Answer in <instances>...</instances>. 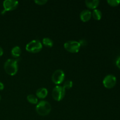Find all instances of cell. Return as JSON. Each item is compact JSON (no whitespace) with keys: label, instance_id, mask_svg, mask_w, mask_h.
Listing matches in <instances>:
<instances>
[{"label":"cell","instance_id":"5","mask_svg":"<svg viewBox=\"0 0 120 120\" xmlns=\"http://www.w3.org/2000/svg\"><path fill=\"white\" fill-rule=\"evenodd\" d=\"M66 94V90L63 86L57 85L53 88L52 93L53 98L57 101L62 100Z\"/></svg>","mask_w":120,"mask_h":120},{"label":"cell","instance_id":"4","mask_svg":"<svg viewBox=\"0 0 120 120\" xmlns=\"http://www.w3.org/2000/svg\"><path fill=\"white\" fill-rule=\"evenodd\" d=\"M64 48L69 52L71 53H76L79 52L81 46L78 41H69L64 43Z\"/></svg>","mask_w":120,"mask_h":120},{"label":"cell","instance_id":"7","mask_svg":"<svg viewBox=\"0 0 120 120\" xmlns=\"http://www.w3.org/2000/svg\"><path fill=\"white\" fill-rule=\"evenodd\" d=\"M19 2L15 0H5L3 2L4 11L2 14H4L7 11H14L18 7Z\"/></svg>","mask_w":120,"mask_h":120},{"label":"cell","instance_id":"10","mask_svg":"<svg viewBox=\"0 0 120 120\" xmlns=\"http://www.w3.org/2000/svg\"><path fill=\"white\" fill-rule=\"evenodd\" d=\"M48 94V90L46 88L41 87L37 90L36 92V97L39 98L43 99L46 98Z\"/></svg>","mask_w":120,"mask_h":120},{"label":"cell","instance_id":"17","mask_svg":"<svg viewBox=\"0 0 120 120\" xmlns=\"http://www.w3.org/2000/svg\"><path fill=\"white\" fill-rule=\"evenodd\" d=\"M107 3L111 7H117L120 4V0H108Z\"/></svg>","mask_w":120,"mask_h":120},{"label":"cell","instance_id":"20","mask_svg":"<svg viewBox=\"0 0 120 120\" xmlns=\"http://www.w3.org/2000/svg\"><path fill=\"white\" fill-rule=\"evenodd\" d=\"M116 66H117V68H118L120 69V56L119 57H118V58L117 59L116 62Z\"/></svg>","mask_w":120,"mask_h":120},{"label":"cell","instance_id":"6","mask_svg":"<svg viewBox=\"0 0 120 120\" xmlns=\"http://www.w3.org/2000/svg\"><path fill=\"white\" fill-rule=\"evenodd\" d=\"M65 79V73L61 69L55 70L52 76V80L55 84H60L64 82Z\"/></svg>","mask_w":120,"mask_h":120},{"label":"cell","instance_id":"18","mask_svg":"<svg viewBox=\"0 0 120 120\" xmlns=\"http://www.w3.org/2000/svg\"><path fill=\"white\" fill-rule=\"evenodd\" d=\"M35 3L38 5H43L48 2L47 0H35Z\"/></svg>","mask_w":120,"mask_h":120},{"label":"cell","instance_id":"21","mask_svg":"<svg viewBox=\"0 0 120 120\" xmlns=\"http://www.w3.org/2000/svg\"><path fill=\"white\" fill-rule=\"evenodd\" d=\"M4 89V84L2 82H0V91L3 90Z\"/></svg>","mask_w":120,"mask_h":120},{"label":"cell","instance_id":"22","mask_svg":"<svg viewBox=\"0 0 120 120\" xmlns=\"http://www.w3.org/2000/svg\"><path fill=\"white\" fill-rule=\"evenodd\" d=\"M4 54V50L1 46H0V57L2 56Z\"/></svg>","mask_w":120,"mask_h":120},{"label":"cell","instance_id":"23","mask_svg":"<svg viewBox=\"0 0 120 120\" xmlns=\"http://www.w3.org/2000/svg\"><path fill=\"white\" fill-rule=\"evenodd\" d=\"M1 96H0V101H1Z\"/></svg>","mask_w":120,"mask_h":120},{"label":"cell","instance_id":"13","mask_svg":"<svg viewBox=\"0 0 120 120\" xmlns=\"http://www.w3.org/2000/svg\"><path fill=\"white\" fill-rule=\"evenodd\" d=\"M91 16L96 21H100L102 18V12L100 10L98 9H94L91 12Z\"/></svg>","mask_w":120,"mask_h":120},{"label":"cell","instance_id":"15","mask_svg":"<svg viewBox=\"0 0 120 120\" xmlns=\"http://www.w3.org/2000/svg\"><path fill=\"white\" fill-rule=\"evenodd\" d=\"M42 43L46 46H48L49 48H52L53 46V42L51 39L49 38H44L42 40Z\"/></svg>","mask_w":120,"mask_h":120},{"label":"cell","instance_id":"9","mask_svg":"<svg viewBox=\"0 0 120 120\" xmlns=\"http://www.w3.org/2000/svg\"><path fill=\"white\" fill-rule=\"evenodd\" d=\"M91 16V12L89 9H84L82 11L80 14L81 21L83 22H86L90 21Z\"/></svg>","mask_w":120,"mask_h":120},{"label":"cell","instance_id":"12","mask_svg":"<svg viewBox=\"0 0 120 120\" xmlns=\"http://www.w3.org/2000/svg\"><path fill=\"white\" fill-rule=\"evenodd\" d=\"M22 53L21 49L18 46H15L12 49L11 55L14 57H19Z\"/></svg>","mask_w":120,"mask_h":120},{"label":"cell","instance_id":"8","mask_svg":"<svg viewBox=\"0 0 120 120\" xmlns=\"http://www.w3.org/2000/svg\"><path fill=\"white\" fill-rule=\"evenodd\" d=\"M117 83V78L113 75H108L104 78L103 83L104 86L107 89L114 87Z\"/></svg>","mask_w":120,"mask_h":120},{"label":"cell","instance_id":"19","mask_svg":"<svg viewBox=\"0 0 120 120\" xmlns=\"http://www.w3.org/2000/svg\"><path fill=\"white\" fill-rule=\"evenodd\" d=\"M79 43H80V45L81 46H86L87 45V41H86L85 39L80 40V41H79Z\"/></svg>","mask_w":120,"mask_h":120},{"label":"cell","instance_id":"1","mask_svg":"<svg viewBox=\"0 0 120 120\" xmlns=\"http://www.w3.org/2000/svg\"><path fill=\"white\" fill-rule=\"evenodd\" d=\"M4 68L5 72L10 76H15L18 70L17 60L9 59L5 62Z\"/></svg>","mask_w":120,"mask_h":120},{"label":"cell","instance_id":"16","mask_svg":"<svg viewBox=\"0 0 120 120\" xmlns=\"http://www.w3.org/2000/svg\"><path fill=\"white\" fill-rule=\"evenodd\" d=\"M73 87V82L71 80H66L63 83V87L64 89H70Z\"/></svg>","mask_w":120,"mask_h":120},{"label":"cell","instance_id":"2","mask_svg":"<svg viewBox=\"0 0 120 120\" xmlns=\"http://www.w3.org/2000/svg\"><path fill=\"white\" fill-rule=\"evenodd\" d=\"M51 105L47 101L42 100L36 104V111L41 116H46L49 114L51 111Z\"/></svg>","mask_w":120,"mask_h":120},{"label":"cell","instance_id":"14","mask_svg":"<svg viewBox=\"0 0 120 120\" xmlns=\"http://www.w3.org/2000/svg\"><path fill=\"white\" fill-rule=\"evenodd\" d=\"M27 100L29 103L32 104H37L38 103V100L37 97L33 94H29L26 97Z\"/></svg>","mask_w":120,"mask_h":120},{"label":"cell","instance_id":"3","mask_svg":"<svg viewBox=\"0 0 120 120\" xmlns=\"http://www.w3.org/2000/svg\"><path fill=\"white\" fill-rule=\"evenodd\" d=\"M43 46L40 41L38 39L33 40L26 45L25 49L27 52L32 53H36L41 51Z\"/></svg>","mask_w":120,"mask_h":120},{"label":"cell","instance_id":"11","mask_svg":"<svg viewBox=\"0 0 120 120\" xmlns=\"http://www.w3.org/2000/svg\"><path fill=\"white\" fill-rule=\"evenodd\" d=\"M85 4L86 7L88 8L91 9H96L99 5L100 1L98 0H87L85 1Z\"/></svg>","mask_w":120,"mask_h":120}]
</instances>
